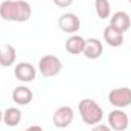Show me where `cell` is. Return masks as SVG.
Listing matches in <instances>:
<instances>
[{"label": "cell", "mask_w": 131, "mask_h": 131, "mask_svg": "<svg viewBox=\"0 0 131 131\" xmlns=\"http://www.w3.org/2000/svg\"><path fill=\"white\" fill-rule=\"evenodd\" d=\"M0 17L5 21L25 23L32 17V6L26 0H3L0 3Z\"/></svg>", "instance_id": "6da1fadb"}, {"label": "cell", "mask_w": 131, "mask_h": 131, "mask_svg": "<svg viewBox=\"0 0 131 131\" xmlns=\"http://www.w3.org/2000/svg\"><path fill=\"white\" fill-rule=\"evenodd\" d=\"M78 111H79V116H81L82 122L89 127L98 125L104 119V110L95 99L90 98L81 99V102L78 105Z\"/></svg>", "instance_id": "7a4b0ae2"}, {"label": "cell", "mask_w": 131, "mask_h": 131, "mask_svg": "<svg viewBox=\"0 0 131 131\" xmlns=\"http://www.w3.org/2000/svg\"><path fill=\"white\" fill-rule=\"evenodd\" d=\"M63 70V63L57 55H43L38 60V72L44 78H53Z\"/></svg>", "instance_id": "3957f363"}, {"label": "cell", "mask_w": 131, "mask_h": 131, "mask_svg": "<svg viewBox=\"0 0 131 131\" xmlns=\"http://www.w3.org/2000/svg\"><path fill=\"white\" fill-rule=\"evenodd\" d=\"M108 102L114 108H127L131 105V89L130 87H117L108 93Z\"/></svg>", "instance_id": "277c9868"}, {"label": "cell", "mask_w": 131, "mask_h": 131, "mask_svg": "<svg viewBox=\"0 0 131 131\" xmlns=\"http://www.w3.org/2000/svg\"><path fill=\"white\" fill-rule=\"evenodd\" d=\"M107 121H108V127L113 131H125L130 125V117L128 114L121 110V108H114L108 113L107 116Z\"/></svg>", "instance_id": "5b68a950"}, {"label": "cell", "mask_w": 131, "mask_h": 131, "mask_svg": "<svg viewBox=\"0 0 131 131\" xmlns=\"http://www.w3.org/2000/svg\"><path fill=\"white\" fill-rule=\"evenodd\" d=\"M14 76L23 84H29L37 78V69L28 61L17 63L14 66Z\"/></svg>", "instance_id": "8992f818"}, {"label": "cell", "mask_w": 131, "mask_h": 131, "mask_svg": "<svg viewBox=\"0 0 131 131\" xmlns=\"http://www.w3.org/2000/svg\"><path fill=\"white\" fill-rule=\"evenodd\" d=\"M58 26H60V29H61L63 32L73 35V34H76L81 29V20H79V17H78L76 14H73V12H66L63 15H60V18H58Z\"/></svg>", "instance_id": "52a82bcc"}, {"label": "cell", "mask_w": 131, "mask_h": 131, "mask_svg": "<svg viewBox=\"0 0 131 131\" xmlns=\"http://www.w3.org/2000/svg\"><path fill=\"white\" fill-rule=\"evenodd\" d=\"M73 119H75V111L69 105H63V107L57 108V111L53 113V125L60 130L70 127Z\"/></svg>", "instance_id": "ba28073f"}, {"label": "cell", "mask_w": 131, "mask_h": 131, "mask_svg": "<svg viewBox=\"0 0 131 131\" xmlns=\"http://www.w3.org/2000/svg\"><path fill=\"white\" fill-rule=\"evenodd\" d=\"M104 53V44L98 38H89L85 40V46H84V52L82 55L87 60H98Z\"/></svg>", "instance_id": "9c48e42d"}, {"label": "cell", "mask_w": 131, "mask_h": 131, "mask_svg": "<svg viewBox=\"0 0 131 131\" xmlns=\"http://www.w3.org/2000/svg\"><path fill=\"white\" fill-rule=\"evenodd\" d=\"M110 26H113L114 29H117V31L125 34L131 28L130 14L125 12V11H117V12L111 14V17H110Z\"/></svg>", "instance_id": "30bf717a"}, {"label": "cell", "mask_w": 131, "mask_h": 131, "mask_svg": "<svg viewBox=\"0 0 131 131\" xmlns=\"http://www.w3.org/2000/svg\"><path fill=\"white\" fill-rule=\"evenodd\" d=\"M11 98H12V101H14L17 105H28V104L32 102L34 93L28 85H18V87H15V89L12 90Z\"/></svg>", "instance_id": "8fae6325"}, {"label": "cell", "mask_w": 131, "mask_h": 131, "mask_svg": "<svg viewBox=\"0 0 131 131\" xmlns=\"http://www.w3.org/2000/svg\"><path fill=\"white\" fill-rule=\"evenodd\" d=\"M104 41L110 46V47H121L125 41V37H124V32L114 29L113 26H107L104 29Z\"/></svg>", "instance_id": "7c38bea8"}, {"label": "cell", "mask_w": 131, "mask_h": 131, "mask_svg": "<svg viewBox=\"0 0 131 131\" xmlns=\"http://www.w3.org/2000/svg\"><path fill=\"white\" fill-rule=\"evenodd\" d=\"M17 60V50L12 44H2L0 46V66L2 67H11L15 64Z\"/></svg>", "instance_id": "4fadbf2b"}, {"label": "cell", "mask_w": 131, "mask_h": 131, "mask_svg": "<svg viewBox=\"0 0 131 131\" xmlns=\"http://www.w3.org/2000/svg\"><path fill=\"white\" fill-rule=\"evenodd\" d=\"M84 46H85V38L78 35V34L70 35L67 38V41H66V50L70 55H82Z\"/></svg>", "instance_id": "5bb4252c"}, {"label": "cell", "mask_w": 131, "mask_h": 131, "mask_svg": "<svg viewBox=\"0 0 131 131\" xmlns=\"http://www.w3.org/2000/svg\"><path fill=\"white\" fill-rule=\"evenodd\" d=\"M21 122V111L17 107H9L3 111V124L6 127H17Z\"/></svg>", "instance_id": "9a60e30c"}, {"label": "cell", "mask_w": 131, "mask_h": 131, "mask_svg": "<svg viewBox=\"0 0 131 131\" xmlns=\"http://www.w3.org/2000/svg\"><path fill=\"white\" fill-rule=\"evenodd\" d=\"M95 11L101 20L111 17V5L110 0H95Z\"/></svg>", "instance_id": "2e32d148"}, {"label": "cell", "mask_w": 131, "mask_h": 131, "mask_svg": "<svg viewBox=\"0 0 131 131\" xmlns=\"http://www.w3.org/2000/svg\"><path fill=\"white\" fill-rule=\"evenodd\" d=\"M53 3H55L58 8H69V6L73 3V0H53Z\"/></svg>", "instance_id": "e0dca14e"}, {"label": "cell", "mask_w": 131, "mask_h": 131, "mask_svg": "<svg viewBox=\"0 0 131 131\" xmlns=\"http://www.w3.org/2000/svg\"><path fill=\"white\" fill-rule=\"evenodd\" d=\"M92 131H113L108 125H104L102 122L101 124H98V125H95L93 128H92Z\"/></svg>", "instance_id": "ac0fdd59"}, {"label": "cell", "mask_w": 131, "mask_h": 131, "mask_svg": "<svg viewBox=\"0 0 131 131\" xmlns=\"http://www.w3.org/2000/svg\"><path fill=\"white\" fill-rule=\"evenodd\" d=\"M23 131H43V128L38 127V125H32V127H28L26 130H23Z\"/></svg>", "instance_id": "d6986e66"}, {"label": "cell", "mask_w": 131, "mask_h": 131, "mask_svg": "<svg viewBox=\"0 0 131 131\" xmlns=\"http://www.w3.org/2000/svg\"><path fill=\"white\" fill-rule=\"evenodd\" d=\"M2 122H3V111L0 110V124H2Z\"/></svg>", "instance_id": "ffe728a7"}, {"label": "cell", "mask_w": 131, "mask_h": 131, "mask_svg": "<svg viewBox=\"0 0 131 131\" xmlns=\"http://www.w3.org/2000/svg\"><path fill=\"white\" fill-rule=\"evenodd\" d=\"M128 2H130V3H131V0H128Z\"/></svg>", "instance_id": "44dd1931"}]
</instances>
